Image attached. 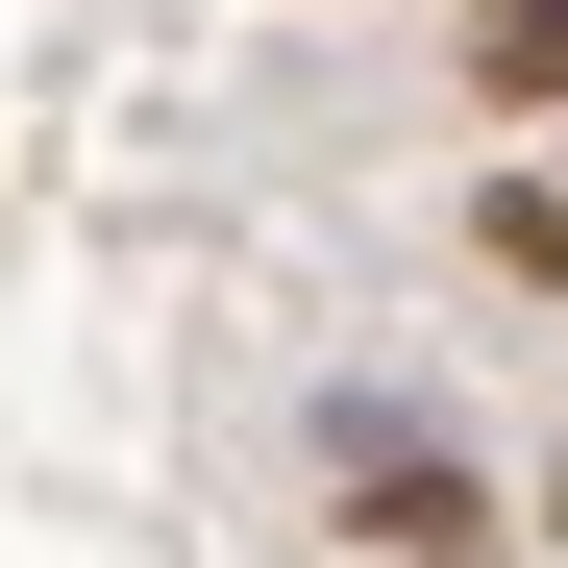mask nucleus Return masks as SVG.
Listing matches in <instances>:
<instances>
[{
	"instance_id": "7ed1b4c3",
	"label": "nucleus",
	"mask_w": 568,
	"mask_h": 568,
	"mask_svg": "<svg viewBox=\"0 0 568 568\" xmlns=\"http://www.w3.org/2000/svg\"><path fill=\"white\" fill-rule=\"evenodd\" d=\"M469 247H495V272H568V173H495V199H469Z\"/></svg>"
},
{
	"instance_id": "f03ea898",
	"label": "nucleus",
	"mask_w": 568,
	"mask_h": 568,
	"mask_svg": "<svg viewBox=\"0 0 568 568\" xmlns=\"http://www.w3.org/2000/svg\"><path fill=\"white\" fill-rule=\"evenodd\" d=\"M469 74L495 100H568V0H469Z\"/></svg>"
},
{
	"instance_id": "20e7f679",
	"label": "nucleus",
	"mask_w": 568,
	"mask_h": 568,
	"mask_svg": "<svg viewBox=\"0 0 568 568\" xmlns=\"http://www.w3.org/2000/svg\"><path fill=\"white\" fill-rule=\"evenodd\" d=\"M544 544H568V469H544Z\"/></svg>"
},
{
	"instance_id": "f257e3e1",
	"label": "nucleus",
	"mask_w": 568,
	"mask_h": 568,
	"mask_svg": "<svg viewBox=\"0 0 568 568\" xmlns=\"http://www.w3.org/2000/svg\"><path fill=\"white\" fill-rule=\"evenodd\" d=\"M322 469H346V544H396V568H495V469H469L420 396H322Z\"/></svg>"
}]
</instances>
